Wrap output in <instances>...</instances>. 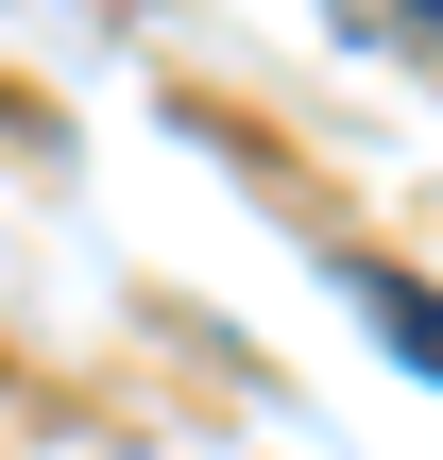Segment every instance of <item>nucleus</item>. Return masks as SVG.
<instances>
[{
	"mask_svg": "<svg viewBox=\"0 0 443 460\" xmlns=\"http://www.w3.org/2000/svg\"><path fill=\"white\" fill-rule=\"evenodd\" d=\"M359 307L393 324V358H427V376H443V307H427V290H410V273H359Z\"/></svg>",
	"mask_w": 443,
	"mask_h": 460,
	"instance_id": "f257e3e1",
	"label": "nucleus"
}]
</instances>
